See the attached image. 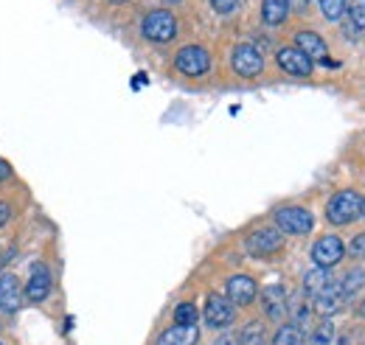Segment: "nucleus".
Segmentation results:
<instances>
[{"label": "nucleus", "instance_id": "1", "mask_svg": "<svg viewBox=\"0 0 365 345\" xmlns=\"http://www.w3.org/2000/svg\"><path fill=\"white\" fill-rule=\"evenodd\" d=\"M360 214H363V197L357 191H351V188L337 191L329 200V205H326V219L331 225H349V222H354Z\"/></svg>", "mask_w": 365, "mask_h": 345}, {"label": "nucleus", "instance_id": "2", "mask_svg": "<svg viewBox=\"0 0 365 345\" xmlns=\"http://www.w3.org/2000/svg\"><path fill=\"white\" fill-rule=\"evenodd\" d=\"M140 31H143V37L152 40V43H169V40L178 37V20H175L172 11L155 9V11H149V14L143 17Z\"/></svg>", "mask_w": 365, "mask_h": 345}, {"label": "nucleus", "instance_id": "3", "mask_svg": "<svg viewBox=\"0 0 365 345\" xmlns=\"http://www.w3.org/2000/svg\"><path fill=\"white\" fill-rule=\"evenodd\" d=\"M275 225H278L281 233L307 236L315 227V216H312V211H307L301 205H287V208H278L275 211Z\"/></svg>", "mask_w": 365, "mask_h": 345}, {"label": "nucleus", "instance_id": "4", "mask_svg": "<svg viewBox=\"0 0 365 345\" xmlns=\"http://www.w3.org/2000/svg\"><path fill=\"white\" fill-rule=\"evenodd\" d=\"M245 247H247L250 256L267 259V256H273V253H278V250L284 247V233L275 230V227H259V230H253V233L247 236Z\"/></svg>", "mask_w": 365, "mask_h": 345}, {"label": "nucleus", "instance_id": "5", "mask_svg": "<svg viewBox=\"0 0 365 345\" xmlns=\"http://www.w3.org/2000/svg\"><path fill=\"white\" fill-rule=\"evenodd\" d=\"M230 65H233V71L239 73V76H245V79H253V76H259L262 71H264V56H262V51L259 48H253V45H236L233 48V53H230Z\"/></svg>", "mask_w": 365, "mask_h": 345}, {"label": "nucleus", "instance_id": "6", "mask_svg": "<svg viewBox=\"0 0 365 345\" xmlns=\"http://www.w3.org/2000/svg\"><path fill=\"white\" fill-rule=\"evenodd\" d=\"M175 65H178V71H180L182 76L197 79V76H205V73H208L211 56H208V51L200 48V45H185L180 53H178Z\"/></svg>", "mask_w": 365, "mask_h": 345}, {"label": "nucleus", "instance_id": "7", "mask_svg": "<svg viewBox=\"0 0 365 345\" xmlns=\"http://www.w3.org/2000/svg\"><path fill=\"white\" fill-rule=\"evenodd\" d=\"M236 320V306L222 295H208L205 301V323L211 329H228Z\"/></svg>", "mask_w": 365, "mask_h": 345}, {"label": "nucleus", "instance_id": "8", "mask_svg": "<svg viewBox=\"0 0 365 345\" xmlns=\"http://www.w3.org/2000/svg\"><path fill=\"white\" fill-rule=\"evenodd\" d=\"M275 62H278V68H281L284 73H289V76H301V79L312 76V59L304 56L295 45H292V48H281V51L275 53Z\"/></svg>", "mask_w": 365, "mask_h": 345}, {"label": "nucleus", "instance_id": "9", "mask_svg": "<svg viewBox=\"0 0 365 345\" xmlns=\"http://www.w3.org/2000/svg\"><path fill=\"white\" fill-rule=\"evenodd\" d=\"M346 256V247H343V242L337 239V236H323L315 242V247H312V261H315V267H334V264H340Z\"/></svg>", "mask_w": 365, "mask_h": 345}, {"label": "nucleus", "instance_id": "10", "mask_svg": "<svg viewBox=\"0 0 365 345\" xmlns=\"http://www.w3.org/2000/svg\"><path fill=\"white\" fill-rule=\"evenodd\" d=\"M48 292H51V269H48V264L37 261L31 267V278L26 284V298L31 303H43L48 298Z\"/></svg>", "mask_w": 365, "mask_h": 345}, {"label": "nucleus", "instance_id": "11", "mask_svg": "<svg viewBox=\"0 0 365 345\" xmlns=\"http://www.w3.org/2000/svg\"><path fill=\"white\" fill-rule=\"evenodd\" d=\"M343 306H346V298H343V292H340V284H337V281H329L318 295H315V311L323 314V317L337 314Z\"/></svg>", "mask_w": 365, "mask_h": 345}, {"label": "nucleus", "instance_id": "12", "mask_svg": "<svg viewBox=\"0 0 365 345\" xmlns=\"http://www.w3.org/2000/svg\"><path fill=\"white\" fill-rule=\"evenodd\" d=\"M256 295H259V287L250 275H233L228 281V301L233 306H247L256 301Z\"/></svg>", "mask_w": 365, "mask_h": 345}, {"label": "nucleus", "instance_id": "13", "mask_svg": "<svg viewBox=\"0 0 365 345\" xmlns=\"http://www.w3.org/2000/svg\"><path fill=\"white\" fill-rule=\"evenodd\" d=\"M262 303H264V311H267V317L270 320H281V317H287V306H289V298H287V289L284 287H267L264 292H262Z\"/></svg>", "mask_w": 365, "mask_h": 345}, {"label": "nucleus", "instance_id": "14", "mask_svg": "<svg viewBox=\"0 0 365 345\" xmlns=\"http://www.w3.org/2000/svg\"><path fill=\"white\" fill-rule=\"evenodd\" d=\"M200 340V326L194 323V326H172V329H166L155 345H197Z\"/></svg>", "mask_w": 365, "mask_h": 345}, {"label": "nucleus", "instance_id": "15", "mask_svg": "<svg viewBox=\"0 0 365 345\" xmlns=\"http://www.w3.org/2000/svg\"><path fill=\"white\" fill-rule=\"evenodd\" d=\"M295 48H298L304 56H309L312 62H315V59H323V62H326V53H329L326 43L320 40L315 31H298V34H295Z\"/></svg>", "mask_w": 365, "mask_h": 345}, {"label": "nucleus", "instance_id": "16", "mask_svg": "<svg viewBox=\"0 0 365 345\" xmlns=\"http://www.w3.org/2000/svg\"><path fill=\"white\" fill-rule=\"evenodd\" d=\"M23 301V292H20V284L14 275H3L0 278V309L3 311H17Z\"/></svg>", "mask_w": 365, "mask_h": 345}, {"label": "nucleus", "instance_id": "17", "mask_svg": "<svg viewBox=\"0 0 365 345\" xmlns=\"http://www.w3.org/2000/svg\"><path fill=\"white\" fill-rule=\"evenodd\" d=\"M289 14V0H262V17L267 26H281Z\"/></svg>", "mask_w": 365, "mask_h": 345}, {"label": "nucleus", "instance_id": "18", "mask_svg": "<svg viewBox=\"0 0 365 345\" xmlns=\"http://www.w3.org/2000/svg\"><path fill=\"white\" fill-rule=\"evenodd\" d=\"M337 284H340V292H343L346 303L354 301V298H357V292L365 287V269H351V272H346Z\"/></svg>", "mask_w": 365, "mask_h": 345}, {"label": "nucleus", "instance_id": "19", "mask_svg": "<svg viewBox=\"0 0 365 345\" xmlns=\"http://www.w3.org/2000/svg\"><path fill=\"white\" fill-rule=\"evenodd\" d=\"M329 281H331L329 269H326V267H315V269H309V272L304 275V292L315 298V295H318V292L326 287V284H329Z\"/></svg>", "mask_w": 365, "mask_h": 345}, {"label": "nucleus", "instance_id": "20", "mask_svg": "<svg viewBox=\"0 0 365 345\" xmlns=\"http://www.w3.org/2000/svg\"><path fill=\"white\" fill-rule=\"evenodd\" d=\"M273 345H304V331L295 326V323H287L275 331Z\"/></svg>", "mask_w": 365, "mask_h": 345}, {"label": "nucleus", "instance_id": "21", "mask_svg": "<svg viewBox=\"0 0 365 345\" xmlns=\"http://www.w3.org/2000/svg\"><path fill=\"white\" fill-rule=\"evenodd\" d=\"M343 14H349L357 29H365V0H343Z\"/></svg>", "mask_w": 365, "mask_h": 345}, {"label": "nucleus", "instance_id": "22", "mask_svg": "<svg viewBox=\"0 0 365 345\" xmlns=\"http://www.w3.org/2000/svg\"><path fill=\"white\" fill-rule=\"evenodd\" d=\"M197 323V306L194 303H180L175 309V326H194Z\"/></svg>", "mask_w": 365, "mask_h": 345}, {"label": "nucleus", "instance_id": "23", "mask_svg": "<svg viewBox=\"0 0 365 345\" xmlns=\"http://www.w3.org/2000/svg\"><path fill=\"white\" fill-rule=\"evenodd\" d=\"M331 343H334V323L323 320L318 329H315V334H312V345H331Z\"/></svg>", "mask_w": 365, "mask_h": 345}, {"label": "nucleus", "instance_id": "24", "mask_svg": "<svg viewBox=\"0 0 365 345\" xmlns=\"http://www.w3.org/2000/svg\"><path fill=\"white\" fill-rule=\"evenodd\" d=\"M318 3H320V11H323L326 20L337 23V20L343 17V0H318Z\"/></svg>", "mask_w": 365, "mask_h": 345}, {"label": "nucleus", "instance_id": "25", "mask_svg": "<svg viewBox=\"0 0 365 345\" xmlns=\"http://www.w3.org/2000/svg\"><path fill=\"white\" fill-rule=\"evenodd\" d=\"M242 345H267L264 343V337H262V329H259L256 323L245 329V334H242Z\"/></svg>", "mask_w": 365, "mask_h": 345}, {"label": "nucleus", "instance_id": "26", "mask_svg": "<svg viewBox=\"0 0 365 345\" xmlns=\"http://www.w3.org/2000/svg\"><path fill=\"white\" fill-rule=\"evenodd\" d=\"M349 256L351 259H365V233H357L349 244Z\"/></svg>", "mask_w": 365, "mask_h": 345}, {"label": "nucleus", "instance_id": "27", "mask_svg": "<svg viewBox=\"0 0 365 345\" xmlns=\"http://www.w3.org/2000/svg\"><path fill=\"white\" fill-rule=\"evenodd\" d=\"M236 3H239V0H211V6H214L217 14H230V11L236 9Z\"/></svg>", "mask_w": 365, "mask_h": 345}, {"label": "nucleus", "instance_id": "28", "mask_svg": "<svg viewBox=\"0 0 365 345\" xmlns=\"http://www.w3.org/2000/svg\"><path fill=\"white\" fill-rule=\"evenodd\" d=\"M9 177H11V166L0 158V182H3V180H9Z\"/></svg>", "mask_w": 365, "mask_h": 345}, {"label": "nucleus", "instance_id": "29", "mask_svg": "<svg viewBox=\"0 0 365 345\" xmlns=\"http://www.w3.org/2000/svg\"><path fill=\"white\" fill-rule=\"evenodd\" d=\"M9 216H11V208H9L6 202H0V225H3V222H6Z\"/></svg>", "mask_w": 365, "mask_h": 345}, {"label": "nucleus", "instance_id": "30", "mask_svg": "<svg viewBox=\"0 0 365 345\" xmlns=\"http://www.w3.org/2000/svg\"><path fill=\"white\" fill-rule=\"evenodd\" d=\"M307 3H309V0H289V9H295V11H304V9H307Z\"/></svg>", "mask_w": 365, "mask_h": 345}, {"label": "nucleus", "instance_id": "31", "mask_svg": "<svg viewBox=\"0 0 365 345\" xmlns=\"http://www.w3.org/2000/svg\"><path fill=\"white\" fill-rule=\"evenodd\" d=\"M217 345H236V337L225 334V337H220V340H217Z\"/></svg>", "mask_w": 365, "mask_h": 345}, {"label": "nucleus", "instance_id": "32", "mask_svg": "<svg viewBox=\"0 0 365 345\" xmlns=\"http://www.w3.org/2000/svg\"><path fill=\"white\" fill-rule=\"evenodd\" d=\"M360 317H365V301L360 303Z\"/></svg>", "mask_w": 365, "mask_h": 345}, {"label": "nucleus", "instance_id": "33", "mask_svg": "<svg viewBox=\"0 0 365 345\" xmlns=\"http://www.w3.org/2000/svg\"><path fill=\"white\" fill-rule=\"evenodd\" d=\"M113 3H127V0H113Z\"/></svg>", "mask_w": 365, "mask_h": 345}, {"label": "nucleus", "instance_id": "34", "mask_svg": "<svg viewBox=\"0 0 365 345\" xmlns=\"http://www.w3.org/2000/svg\"><path fill=\"white\" fill-rule=\"evenodd\" d=\"M363 216H365V200H363Z\"/></svg>", "mask_w": 365, "mask_h": 345}, {"label": "nucleus", "instance_id": "35", "mask_svg": "<svg viewBox=\"0 0 365 345\" xmlns=\"http://www.w3.org/2000/svg\"><path fill=\"white\" fill-rule=\"evenodd\" d=\"M166 3H178V0H166Z\"/></svg>", "mask_w": 365, "mask_h": 345}, {"label": "nucleus", "instance_id": "36", "mask_svg": "<svg viewBox=\"0 0 365 345\" xmlns=\"http://www.w3.org/2000/svg\"><path fill=\"white\" fill-rule=\"evenodd\" d=\"M0 345H3V343H0Z\"/></svg>", "mask_w": 365, "mask_h": 345}]
</instances>
